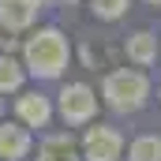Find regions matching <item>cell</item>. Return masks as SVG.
Here are the masks:
<instances>
[{
    "label": "cell",
    "instance_id": "3",
    "mask_svg": "<svg viewBox=\"0 0 161 161\" xmlns=\"http://www.w3.org/2000/svg\"><path fill=\"white\" fill-rule=\"evenodd\" d=\"M94 113H97V97H94V90L86 82L64 86V94H60V116H64V124H86V120H94Z\"/></svg>",
    "mask_w": 161,
    "mask_h": 161
},
{
    "label": "cell",
    "instance_id": "5",
    "mask_svg": "<svg viewBox=\"0 0 161 161\" xmlns=\"http://www.w3.org/2000/svg\"><path fill=\"white\" fill-rule=\"evenodd\" d=\"M34 15H38V0H0V26L11 34L26 30Z\"/></svg>",
    "mask_w": 161,
    "mask_h": 161
},
{
    "label": "cell",
    "instance_id": "9",
    "mask_svg": "<svg viewBox=\"0 0 161 161\" xmlns=\"http://www.w3.org/2000/svg\"><path fill=\"white\" fill-rule=\"evenodd\" d=\"M127 60H135V64H154V60H158V38H154L150 30L131 34V38H127Z\"/></svg>",
    "mask_w": 161,
    "mask_h": 161
},
{
    "label": "cell",
    "instance_id": "1",
    "mask_svg": "<svg viewBox=\"0 0 161 161\" xmlns=\"http://www.w3.org/2000/svg\"><path fill=\"white\" fill-rule=\"evenodd\" d=\"M68 64V41L60 30H38L34 38L26 41V68L38 79H56Z\"/></svg>",
    "mask_w": 161,
    "mask_h": 161
},
{
    "label": "cell",
    "instance_id": "10",
    "mask_svg": "<svg viewBox=\"0 0 161 161\" xmlns=\"http://www.w3.org/2000/svg\"><path fill=\"white\" fill-rule=\"evenodd\" d=\"M131 161H161V135H142L131 142Z\"/></svg>",
    "mask_w": 161,
    "mask_h": 161
},
{
    "label": "cell",
    "instance_id": "4",
    "mask_svg": "<svg viewBox=\"0 0 161 161\" xmlns=\"http://www.w3.org/2000/svg\"><path fill=\"white\" fill-rule=\"evenodd\" d=\"M120 146H124L120 131L97 124V127H90L86 139H82V158L86 161H116L120 158Z\"/></svg>",
    "mask_w": 161,
    "mask_h": 161
},
{
    "label": "cell",
    "instance_id": "2",
    "mask_svg": "<svg viewBox=\"0 0 161 161\" xmlns=\"http://www.w3.org/2000/svg\"><path fill=\"white\" fill-rule=\"evenodd\" d=\"M146 94H150V82L142 71H109L105 75V101H109V109H116V113H135V109H142L146 105Z\"/></svg>",
    "mask_w": 161,
    "mask_h": 161
},
{
    "label": "cell",
    "instance_id": "6",
    "mask_svg": "<svg viewBox=\"0 0 161 161\" xmlns=\"http://www.w3.org/2000/svg\"><path fill=\"white\" fill-rule=\"evenodd\" d=\"M26 154H30V135H26V127L4 124V127H0V158L4 161H23Z\"/></svg>",
    "mask_w": 161,
    "mask_h": 161
},
{
    "label": "cell",
    "instance_id": "13",
    "mask_svg": "<svg viewBox=\"0 0 161 161\" xmlns=\"http://www.w3.org/2000/svg\"><path fill=\"white\" fill-rule=\"evenodd\" d=\"M150 4H161V0H150Z\"/></svg>",
    "mask_w": 161,
    "mask_h": 161
},
{
    "label": "cell",
    "instance_id": "7",
    "mask_svg": "<svg viewBox=\"0 0 161 161\" xmlns=\"http://www.w3.org/2000/svg\"><path fill=\"white\" fill-rule=\"evenodd\" d=\"M15 113H19V120L26 124V127H45L49 116H53V109H49V97H45V94H23V97H19V105H15Z\"/></svg>",
    "mask_w": 161,
    "mask_h": 161
},
{
    "label": "cell",
    "instance_id": "11",
    "mask_svg": "<svg viewBox=\"0 0 161 161\" xmlns=\"http://www.w3.org/2000/svg\"><path fill=\"white\" fill-rule=\"evenodd\" d=\"M23 86V68L11 60V56H0V90H19Z\"/></svg>",
    "mask_w": 161,
    "mask_h": 161
},
{
    "label": "cell",
    "instance_id": "12",
    "mask_svg": "<svg viewBox=\"0 0 161 161\" xmlns=\"http://www.w3.org/2000/svg\"><path fill=\"white\" fill-rule=\"evenodd\" d=\"M127 4L131 0H90V8H94L97 19H120L124 11H127Z\"/></svg>",
    "mask_w": 161,
    "mask_h": 161
},
{
    "label": "cell",
    "instance_id": "8",
    "mask_svg": "<svg viewBox=\"0 0 161 161\" xmlns=\"http://www.w3.org/2000/svg\"><path fill=\"white\" fill-rule=\"evenodd\" d=\"M38 161H79V146H75V139L68 131L49 135L41 142V150H38Z\"/></svg>",
    "mask_w": 161,
    "mask_h": 161
}]
</instances>
